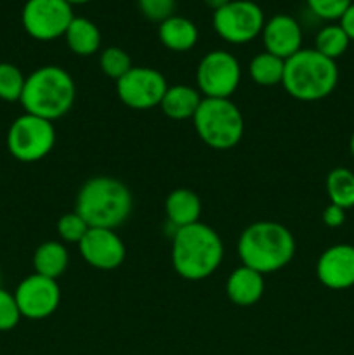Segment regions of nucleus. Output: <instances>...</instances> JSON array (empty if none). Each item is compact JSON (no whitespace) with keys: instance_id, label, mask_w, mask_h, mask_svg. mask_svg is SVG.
<instances>
[{"instance_id":"obj_1","label":"nucleus","mask_w":354,"mask_h":355,"mask_svg":"<svg viewBox=\"0 0 354 355\" xmlns=\"http://www.w3.org/2000/svg\"><path fill=\"white\" fill-rule=\"evenodd\" d=\"M170 259L177 276L186 281H203L221 266L224 245L210 225L196 222L174 232Z\"/></svg>"},{"instance_id":"obj_2","label":"nucleus","mask_w":354,"mask_h":355,"mask_svg":"<svg viewBox=\"0 0 354 355\" xmlns=\"http://www.w3.org/2000/svg\"><path fill=\"white\" fill-rule=\"evenodd\" d=\"M134 198L121 180L108 175H97L85 180L78 189L75 211L89 227L117 229L125 224L132 214Z\"/></svg>"},{"instance_id":"obj_3","label":"nucleus","mask_w":354,"mask_h":355,"mask_svg":"<svg viewBox=\"0 0 354 355\" xmlns=\"http://www.w3.org/2000/svg\"><path fill=\"white\" fill-rule=\"evenodd\" d=\"M295 255V238L283 224L259 220L239 234L238 257L242 266L264 276L287 267Z\"/></svg>"},{"instance_id":"obj_4","label":"nucleus","mask_w":354,"mask_h":355,"mask_svg":"<svg viewBox=\"0 0 354 355\" xmlns=\"http://www.w3.org/2000/svg\"><path fill=\"white\" fill-rule=\"evenodd\" d=\"M76 87L71 75L61 66H42L26 76L23 96L24 113L54 121L73 107Z\"/></svg>"},{"instance_id":"obj_5","label":"nucleus","mask_w":354,"mask_h":355,"mask_svg":"<svg viewBox=\"0 0 354 355\" xmlns=\"http://www.w3.org/2000/svg\"><path fill=\"white\" fill-rule=\"evenodd\" d=\"M339 83V68L332 59L319 54L316 49H301L285 61L283 89L288 96L302 103H316L335 90Z\"/></svg>"},{"instance_id":"obj_6","label":"nucleus","mask_w":354,"mask_h":355,"mask_svg":"<svg viewBox=\"0 0 354 355\" xmlns=\"http://www.w3.org/2000/svg\"><path fill=\"white\" fill-rule=\"evenodd\" d=\"M193 123L198 137L217 151L235 148L245 132L242 111L231 99L203 97L193 116Z\"/></svg>"},{"instance_id":"obj_7","label":"nucleus","mask_w":354,"mask_h":355,"mask_svg":"<svg viewBox=\"0 0 354 355\" xmlns=\"http://www.w3.org/2000/svg\"><path fill=\"white\" fill-rule=\"evenodd\" d=\"M56 144L52 121L24 113L10 123L7 132V149L16 159L33 163L45 158Z\"/></svg>"},{"instance_id":"obj_8","label":"nucleus","mask_w":354,"mask_h":355,"mask_svg":"<svg viewBox=\"0 0 354 355\" xmlns=\"http://www.w3.org/2000/svg\"><path fill=\"white\" fill-rule=\"evenodd\" d=\"M214 30L229 44H248L262 33L264 12L252 0H231L214 10Z\"/></svg>"},{"instance_id":"obj_9","label":"nucleus","mask_w":354,"mask_h":355,"mask_svg":"<svg viewBox=\"0 0 354 355\" xmlns=\"http://www.w3.org/2000/svg\"><path fill=\"white\" fill-rule=\"evenodd\" d=\"M242 82V66L228 51H210L196 68L198 90L203 97L229 99Z\"/></svg>"},{"instance_id":"obj_10","label":"nucleus","mask_w":354,"mask_h":355,"mask_svg":"<svg viewBox=\"0 0 354 355\" xmlns=\"http://www.w3.org/2000/svg\"><path fill=\"white\" fill-rule=\"evenodd\" d=\"M73 17V9L66 0H28L21 14L26 33L42 42L65 37Z\"/></svg>"},{"instance_id":"obj_11","label":"nucleus","mask_w":354,"mask_h":355,"mask_svg":"<svg viewBox=\"0 0 354 355\" xmlns=\"http://www.w3.org/2000/svg\"><path fill=\"white\" fill-rule=\"evenodd\" d=\"M167 78L155 68L132 66L120 80H117V96L130 110L144 111L160 106L165 96Z\"/></svg>"},{"instance_id":"obj_12","label":"nucleus","mask_w":354,"mask_h":355,"mask_svg":"<svg viewBox=\"0 0 354 355\" xmlns=\"http://www.w3.org/2000/svg\"><path fill=\"white\" fill-rule=\"evenodd\" d=\"M14 298L23 318L31 321L51 318L61 304V290L56 279L31 274L17 284Z\"/></svg>"},{"instance_id":"obj_13","label":"nucleus","mask_w":354,"mask_h":355,"mask_svg":"<svg viewBox=\"0 0 354 355\" xmlns=\"http://www.w3.org/2000/svg\"><path fill=\"white\" fill-rule=\"evenodd\" d=\"M78 248L83 260L94 269H118L125 260V245L113 229L90 227L78 243Z\"/></svg>"},{"instance_id":"obj_14","label":"nucleus","mask_w":354,"mask_h":355,"mask_svg":"<svg viewBox=\"0 0 354 355\" xmlns=\"http://www.w3.org/2000/svg\"><path fill=\"white\" fill-rule=\"evenodd\" d=\"M316 276L328 290L342 291L354 286V246L333 245L319 255Z\"/></svg>"},{"instance_id":"obj_15","label":"nucleus","mask_w":354,"mask_h":355,"mask_svg":"<svg viewBox=\"0 0 354 355\" xmlns=\"http://www.w3.org/2000/svg\"><path fill=\"white\" fill-rule=\"evenodd\" d=\"M260 35L266 52L285 61L302 49V28L298 21L288 14H276L266 21Z\"/></svg>"},{"instance_id":"obj_16","label":"nucleus","mask_w":354,"mask_h":355,"mask_svg":"<svg viewBox=\"0 0 354 355\" xmlns=\"http://www.w3.org/2000/svg\"><path fill=\"white\" fill-rule=\"evenodd\" d=\"M264 276L250 267L239 266L226 281V295L238 307H252L264 295Z\"/></svg>"},{"instance_id":"obj_17","label":"nucleus","mask_w":354,"mask_h":355,"mask_svg":"<svg viewBox=\"0 0 354 355\" xmlns=\"http://www.w3.org/2000/svg\"><path fill=\"white\" fill-rule=\"evenodd\" d=\"M167 220L174 229H183L200 222L201 201L194 191L187 187H177L165 198Z\"/></svg>"},{"instance_id":"obj_18","label":"nucleus","mask_w":354,"mask_h":355,"mask_svg":"<svg viewBox=\"0 0 354 355\" xmlns=\"http://www.w3.org/2000/svg\"><path fill=\"white\" fill-rule=\"evenodd\" d=\"M158 38L167 49L174 52H186L198 42V28L184 16H170L158 26Z\"/></svg>"},{"instance_id":"obj_19","label":"nucleus","mask_w":354,"mask_h":355,"mask_svg":"<svg viewBox=\"0 0 354 355\" xmlns=\"http://www.w3.org/2000/svg\"><path fill=\"white\" fill-rule=\"evenodd\" d=\"M203 96L189 85H172L167 89L160 107L170 120H189L200 107Z\"/></svg>"},{"instance_id":"obj_20","label":"nucleus","mask_w":354,"mask_h":355,"mask_svg":"<svg viewBox=\"0 0 354 355\" xmlns=\"http://www.w3.org/2000/svg\"><path fill=\"white\" fill-rule=\"evenodd\" d=\"M68 250L59 241H45L35 250L33 267L35 274L58 281L68 269Z\"/></svg>"},{"instance_id":"obj_21","label":"nucleus","mask_w":354,"mask_h":355,"mask_svg":"<svg viewBox=\"0 0 354 355\" xmlns=\"http://www.w3.org/2000/svg\"><path fill=\"white\" fill-rule=\"evenodd\" d=\"M69 51L76 55H92L101 47V31L96 24L87 17H73L65 33Z\"/></svg>"},{"instance_id":"obj_22","label":"nucleus","mask_w":354,"mask_h":355,"mask_svg":"<svg viewBox=\"0 0 354 355\" xmlns=\"http://www.w3.org/2000/svg\"><path fill=\"white\" fill-rule=\"evenodd\" d=\"M326 194L330 203L349 210L354 208V172L337 166L326 175Z\"/></svg>"},{"instance_id":"obj_23","label":"nucleus","mask_w":354,"mask_h":355,"mask_svg":"<svg viewBox=\"0 0 354 355\" xmlns=\"http://www.w3.org/2000/svg\"><path fill=\"white\" fill-rule=\"evenodd\" d=\"M250 78L260 87L281 85L285 73V59L276 58L269 52H260L250 61Z\"/></svg>"},{"instance_id":"obj_24","label":"nucleus","mask_w":354,"mask_h":355,"mask_svg":"<svg viewBox=\"0 0 354 355\" xmlns=\"http://www.w3.org/2000/svg\"><path fill=\"white\" fill-rule=\"evenodd\" d=\"M349 44V37H347L340 24H326L316 35L314 49L325 58L337 61L340 55L346 54Z\"/></svg>"},{"instance_id":"obj_25","label":"nucleus","mask_w":354,"mask_h":355,"mask_svg":"<svg viewBox=\"0 0 354 355\" xmlns=\"http://www.w3.org/2000/svg\"><path fill=\"white\" fill-rule=\"evenodd\" d=\"M26 76L17 66L10 62H0V99L6 103H16L21 99Z\"/></svg>"},{"instance_id":"obj_26","label":"nucleus","mask_w":354,"mask_h":355,"mask_svg":"<svg viewBox=\"0 0 354 355\" xmlns=\"http://www.w3.org/2000/svg\"><path fill=\"white\" fill-rule=\"evenodd\" d=\"M99 68L106 76L113 78L115 82L120 80L125 73L132 69V59L124 49L120 47H106L101 52Z\"/></svg>"},{"instance_id":"obj_27","label":"nucleus","mask_w":354,"mask_h":355,"mask_svg":"<svg viewBox=\"0 0 354 355\" xmlns=\"http://www.w3.org/2000/svg\"><path fill=\"white\" fill-rule=\"evenodd\" d=\"M89 229V224L76 211L62 215L58 220V234L66 243H76L78 245Z\"/></svg>"},{"instance_id":"obj_28","label":"nucleus","mask_w":354,"mask_h":355,"mask_svg":"<svg viewBox=\"0 0 354 355\" xmlns=\"http://www.w3.org/2000/svg\"><path fill=\"white\" fill-rule=\"evenodd\" d=\"M305 3L314 16L326 21H333L342 17V14L353 3V0H305Z\"/></svg>"},{"instance_id":"obj_29","label":"nucleus","mask_w":354,"mask_h":355,"mask_svg":"<svg viewBox=\"0 0 354 355\" xmlns=\"http://www.w3.org/2000/svg\"><path fill=\"white\" fill-rule=\"evenodd\" d=\"M23 318L12 293L0 288V331H10Z\"/></svg>"},{"instance_id":"obj_30","label":"nucleus","mask_w":354,"mask_h":355,"mask_svg":"<svg viewBox=\"0 0 354 355\" xmlns=\"http://www.w3.org/2000/svg\"><path fill=\"white\" fill-rule=\"evenodd\" d=\"M139 9L146 19L162 23V21L174 16L176 0H139Z\"/></svg>"},{"instance_id":"obj_31","label":"nucleus","mask_w":354,"mask_h":355,"mask_svg":"<svg viewBox=\"0 0 354 355\" xmlns=\"http://www.w3.org/2000/svg\"><path fill=\"white\" fill-rule=\"evenodd\" d=\"M346 222V210L340 207L330 203L328 207L323 210V224L330 229H337Z\"/></svg>"},{"instance_id":"obj_32","label":"nucleus","mask_w":354,"mask_h":355,"mask_svg":"<svg viewBox=\"0 0 354 355\" xmlns=\"http://www.w3.org/2000/svg\"><path fill=\"white\" fill-rule=\"evenodd\" d=\"M339 24L342 26V30L346 31V35L349 37V40H354V2L351 3L346 9V12L342 14V17L339 19Z\"/></svg>"},{"instance_id":"obj_33","label":"nucleus","mask_w":354,"mask_h":355,"mask_svg":"<svg viewBox=\"0 0 354 355\" xmlns=\"http://www.w3.org/2000/svg\"><path fill=\"white\" fill-rule=\"evenodd\" d=\"M203 2L207 3V6L210 7V9L217 10V9H221V7H224L226 3L231 2V0H203Z\"/></svg>"},{"instance_id":"obj_34","label":"nucleus","mask_w":354,"mask_h":355,"mask_svg":"<svg viewBox=\"0 0 354 355\" xmlns=\"http://www.w3.org/2000/svg\"><path fill=\"white\" fill-rule=\"evenodd\" d=\"M349 151H351V155H353V158H354V132H353V135H351V141H349Z\"/></svg>"},{"instance_id":"obj_35","label":"nucleus","mask_w":354,"mask_h":355,"mask_svg":"<svg viewBox=\"0 0 354 355\" xmlns=\"http://www.w3.org/2000/svg\"><path fill=\"white\" fill-rule=\"evenodd\" d=\"M66 2H68L69 6H75V3H85V2H90V0H66Z\"/></svg>"}]
</instances>
